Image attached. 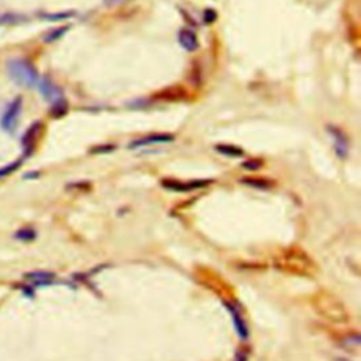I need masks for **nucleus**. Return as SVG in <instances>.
I'll use <instances>...</instances> for the list:
<instances>
[{
  "instance_id": "14",
  "label": "nucleus",
  "mask_w": 361,
  "mask_h": 361,
  "mask_svg": "<svg viewBox=\"0 0 361 361\" xmlns=\"http://www.w3.org/2000/svg\"><path fill=\"white\" fill-rule=\"evenodd\" d=\"M241 182L251 186V188H255V189H270L273 186V182L270 179H264V178H243Z\"/></svg>"
},
{
  "instance_id": "4",
  "label": "nucleus",
  "mask_w": 361,
  "mask_h": 361,
  "mask_svg": "<svg viewBox=\"0 0 361 361\" xmlns=\"http://www.w3.org/2000/svg\"><path fill=\"white\" fill-rule=\"evenodd\" d=\"M21 109H23V97L17 96V97H14L13 102L7 106V109L5 110V113L2 116V120H0L2 129L7 133H14L17 123H19Z\"/></svg>"
},
{
  "instance_id": "18",
  "label": "nucleus",
  "mask_w": 361,
  "mask_h": 361,
  "mask_svg": "<svg viewBox=\"0 0 361 361\" xmlns=\"http://www.w3.org/2000/svg\"><path fill=\"white\" fill-rule=\"evenodd\" d=\"M68 30H69V26H62V27L54 28V30H51L49 33H47V34H45V37H44V41H45V42H54V41L60 40L62 35L65 34Z\"/></svg>"
},
{
  "instance_id": "23",
  "label": "nucleus",
  "mask_w": 361,
  "mask_h": 361,
  "mask_svg": "<svg viewBox=\"0 0 361 361\" xmlns=\"http://www.w3.org/2000/svg\"><path fill=\"white\" fill-rule=\"evenodd\" d=\"M216 19H218V13H216V10H213V9H206V10L203 12L204 24H212V23H215V21H216Z\"/></svg>"
},
{
  "instance_id": "13",
  "label": "nucleus",
  "mask_w": 361,
  "mask_h": 361,
  "mask_svg": "<svg viewBox=\"0 0 361 361\" xmlns=\"http://www.w3.org/2000/svg\"><path fill=\"white\" fill-rule=\"evenodd\" d=\"M24 278L33 281V284L37 285L41 281H54L55 274L49 271H33V273L24 274Z\"/></svg>"
},
{
  "instance_id": "17",
  "label": "nucleus",
  "mask_w": 361,
  "mask_h": 361,
  "mask_svg": "<svg viewBox=\"0 0 361 361\" xmlns=\"http://www.w3.org/2000/svg\"><path fill=\"white\" fill-rule=\"evenodd\" d=\"M35 237H37V232L31 227H23V229L14 233V239L21 240V241H31Z\"/></svg>"
},
{
  "instance_id": "5",
  "label": "nucleus",
  "mask_w": 361,
  "mask_h": 361,
  "mask_svg": "<svg viewBox=\"0 0 361 361\" xmlns=\"http://www.w3.org/2000/svg\"><path fill=\"white\" fill-rule=\"evenodd\" d=\"M161 184L168 191L191 192L212 184V179H195V181H191V182H181V181H175V179H163Z\"/></svg>"
},
{
  "instance_id": "12",
  "label": "nucleus",
  "mask_w": 361,
  "mask_h": 361,
  "mask_svg": "<svg viewBox=\"0 0 361 361\" xmlns=\"http://www.w3.org/2000/svg\"><path fill=\"white\" fill-rule=\"evenodd\" d=\"M215 150L218 151L219 154L226 156V157L237 158L244 156V151L241 150L240 147H237V145H232V144H218L215 147Z\"/></svg>"
},
{
  "instance_id": "21",
  "label": "nucleus",
  "mask_w": 361,
  "mask_h": 361,
  "mask_svg": "<svg viewBox=\"0 0 361 361\" xmlns=\"http://www.w3.org/2000/svg\"><path fill=\"white\" fill-rule=\"evenodd\" d=\"M115 150H116L115 144H105V145H96L89 152L90 154H108V152H112Z\"/></svg>"
},
{
  "instance_id": "3",
  "label": "nucleus",
  "mask_w": 361,
  "mask_h": 361,
  "mask_svg": "<svg viewBox=\"0 0 361 361\" xmlns=\"http://www.w3.org/2000/svg\"><path fill=\"white\" fill-rule=\"evenodd\" d=\"M315 307H318V311L321 312V315H323V318L334 323H344L348 319L347 312L343 306V303L332 293H321L316 299Z\"/></svg>"
},
{
  "instance_id": "24",
  "label": "nucleus",
  "mask_w": 361,
  "mask_h": 361,
  "mask_svg": "<svg viewBox=\"0 0 361 361\" xmlns=\"http://www.w3.org/2000/svg\"><path fill=\"white\" fill-rule=\"evenodd\" d=\"M19 19H24V17H19V16H16V14H5V16H2L0 17V24H14V23H17L19 21Z\"/></svg>"
},
{
  "instance_id": "25",
  "label": "nucleus",
  "mask_w": 361,
  "mask_h": 361,
  "mask_svg": "<svg viewBox=\"0 0 361 361\" xmlns=\"http://www.w3.org/2000/svg\"><path fill=\"white\" fill-rule=\"evenodd\" d=\"M130 0H105V5L106 6H117V5H122V3H127Z\"/></svg>"
},
{
  "instance_id": "19",
  "label": "nucleus",
  "mask_w": 361,
  "mask_h": 361,
  "mask_svg": "<svg viewBox=\"0 0 361 361\" xmlns=\"http://www.w3.org/2000/svg\"><path fill=\"white\" fill-rule=\"evenodd\" d=\"M21 163H23V160H19V161H14V163L9 164L6 167H2V168H0V178H5L7 177V175H10V174H13L17 168H20Z\"/></svg>"
},
{
  "instance_id": "7",
  "label": "nucleus",
  "mask_w": 361,
  "mask_h": 361,
  "mask_svg": "<svg viewBox=\"0 0 361 361\" xmlns=\"http://www.w3.org/2000/svg\"><path fill=\"white\" fill-rule=\"evenodd\" d=\"M327 131L330 133V136L333 137L336 156L340 158V160H346L348 156L347 136L343 133V130L336 127V126H329V127H327Z\"/></svg>"
},
{
  "instance_id": "2",
  "label": "nucleus",
  "mask_w": 361,
  "mask_h": 361,
  "mask_svg": "<svg viewBox=\"0 0 361 361\" xmlns=\"http://www.w3.org/2000/svg\"><path fill=\"white\" fill-rule=\"evenodd\" d=\"M282 263L281 270H286L292 274H299V275H311L314 273V263L307 257L306 252H303L298 247L289 248L280 260Z\"/></svg>"
},
{
  "instance_id": "20",
  "label": "nucleus",
  "mask_w": 361,
  "mask_h": 361,
  "mask_svg": "<svg viewBox=\"0 0 361 361\" xmlns=\"http://www.w3.org/2000/svg\"><path fill=\"white\" fill-rule=\"evenodd\" d=\"M75 13L74 12H64V13H54V14H41L42 19H47V20H67L69 17H74Z\"/></svg>"
},
{
  "instance_id": "16",
  "label": "nucleus",
  "mask_w": 361,
  "mask_h": 361,
  "mask_svg": "<svg viewBox=\"0 0 361 361\" xmlns=\"http://www.w3.org/2000/svg\"><path fill=\"white\" fill-rule=\"evenodd\" d=\"M185 96V89L181 86H174V88L165 89L163 93H160L158 97H163L165 100H179Z\"/></svg>"
},
{
  "instance_id": "8",
  "label": "nucleus",
  "mask_w": 361,
  "mask_h": 361,
  "mask_svg": "<svg viewBox=\"0 0 361 361\" xmlns=\"http://www.w3.org/2000/svg\"><path fill=\"white\" fill-rule=\"evenodd\" d=\"M175 137L170 134V133H154V134H148V136L141 137L138 140H134L129 144V148L134 150V148H140V147H145L150 144H160V143H171L174 141Z\"/></svg>"
},
{
  "instance_id": "1",
  "label": "nucleus",
  "mask_w": 361,
  "mask_h": 361,
  "mask_svg": "<svg viewBox=\"0 0 361 361\" xmlns=\"http://www.w3.org/2000/svg\"><path fill=\"white\" fill-rule=\"evenodd\" d=\"M7 72L16 83L26 88L37 86L40 79V75L34 65L23 58H14L7 61Z\"/></svg>"
},
{
  "instance_id": "6",
  "label": "nucleus",
  "mask_w": 361,
  "mask_h": 361,
  "mask_svg": "<svg viewBox=\"0 0 361 361\" xmlns=\"http://www.w3.org/2000/svg\"><path fill=\"white\" fill-rule=\"evenodd\" d=\"M37 86H38V89H40V93L42 95V97H44L47 102L54 103L57 102V100H60V99H64V92H62V89L60 88L58 85H55L54 82L51 81L49 78H47V76L40 78V79H38V83H37Z\"/></svg>"
},
{
  "instance_id": "9",
  "label": "nucleus",
  "mask_w": 361,
  "mask_h": 361,
  "mask_svg": "<svg viewBox=\"0 0 361 361\" xmlns=\"http://www.w3.org/2000/svg\"><path fill=\"white\" fill-rule=\"evenodd\" d=\"M225 306L229 309V312L232 314L233 322H234V327H236V332L239 334V337L241 340H247L248 339V327L247 323L241 316V312L237 305H233L232 302H225Z\"/></svg>"
},
{
  "instance_id": "15",
  "label": "nucleus",
  "mask_w": 361,
  "mask_h": 361,
  "mask_svg": "<svg viewBox=\"0 0 361 361\" xmlns=\"http://www.w3.org/2000/svg\"><path fill=\"white\" fill-rule=\"evenodd\" d=\"M53 106H51V110H49V113H51V116L55 117V119H60V117L65 116L67 113H68V102L65 100V97L64 99H60V100H57V102L51 103Z\"/></svg>"
},
{
  "instance_id": "26",
  "label": "nucleus",
  "mask_w": 361,
  "mask_h": 361,
  "mask_svg": "<svg viewBox=\"0 0 361 361\" xmlns=\"http://www.w3.org/2000/svg\"><path fill=\"white\" fill-rule=\"evenodd\" d=\"M236 361H247V354L245 353H239L236 357Z\"/></svg>"
},
{
  "instance_id": "11",
  "label": "nucleus",
  "mask_w": 361,
  "mask_h": 361,
  "mask_svg": "<svg viewBox=\"0 0 361 361\" xmlns=\"http://www.w3.org/2000/svg\"><path fill=\"white\" fill-rule=\"evenodd\" d=\"M178 41L181 44V47L189 51V53H193L196 51L199 48V40L198 35L195 34V31L191 30V28H182L179 30L178 33Z\"/></svg>"
},
{
  "instance_id": "22",
  "label": "nucleus",
  "mask_w": 361,
  "mask_h": 361,
  "mask_svg": "<svg viewBox=\"0 0 361 361\" xmlns=\"http://www.w3.org/2000/svg\"><path fill=\"white\" fill-rule=\"evenodd\" d=\"M241 167L245 171H259L263 167V163L259 161V160H247V161L241 164Z\"/></svg>"
},
{
  "instance_id": "10",
  "label": "nucleus",
  "mask_w": 361,
  "mask_h": 361,
  "mask_svg": "<svg viewBox=\"0 0 361 361\" xmlns=\"http://www.w3.org/2000/svg\"><path fill=\"white\" fill-rule=\"evenodd\" d=\"M41 129H42V123L34 122L28 127L27 131L24 133L23 140H21L23 147H24V156H30V154L33 152L35 143H37V138L40 136Z\"/></svg>"
}]
</instances>
